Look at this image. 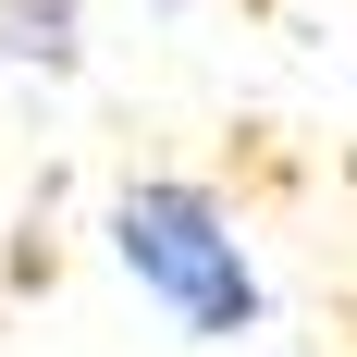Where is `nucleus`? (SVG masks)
I'll use <instances>...</instances> for the list:
<instances>
[{
    "mask_svg": "<svg viewBox=\"0 0 357 357\" xmlns=\"http://www.w3.org/2000/svg\"><path fill=\"white\" fill-rule=\"evenodd\" d=\"M86 62V0H0V74H62Z\"/></svg>",
    "mask_w": 357,
    "mask_h": 357,
    "instance_id": "nucleus-2",
    "label": "nucleus"
},
{
    "mask_svg": "<svg viewBox=\"0 0 357 357\" xmlns=\"http://www.w3.org/2000/svg\"><path fill=\"white\" fill-rule=\"evenodd\" d=\"M111 259H123V284L185 333V345H247L271 321V284H259V247L234 197L197 173H148L111 197Z\"/></svg>",
    "mask_w": 357,
    "mask_h": 357,
    "instance_id": "nucleus-1",
    "label": "nucleus"
}]
</instances>
